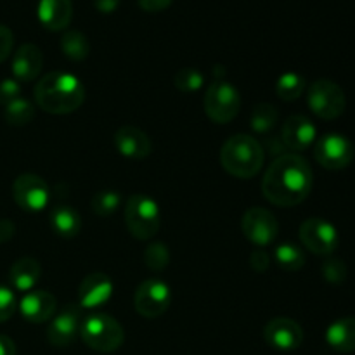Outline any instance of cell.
<instances>
[{"label":"cell","instance_id":"ac0fdd59","mask_svg":"<svg viewBox=\"0 0 355 355\" xmlns=\"http://www.w3.org/2000/svg\"><path fill=\"white\" fill-rule=\"evenodd\" d=\"M281 137H283L286 148L293 149V151H305L315 142L318 128L314 127V123L309 118L302 116V114H295V116H290L283 123Z\"/></svg>","mask_w":355,"mask_h":355},{"label":"cell","instance_id":"74e56055","mask_svg":"<svg viewBox=\"0 0 355 355\" xmlns=\"http://www.w3.org/2000/svg\"><path fill=\"white\" fill-rule=\"evenodd\" d=\"M16 234V225L9 218H0V245L10 241Z\"/></svg>","mask_w":355,"mask_h":355},{"label":"cell","instance_id":"603a6c76","mask_svg":"<svg viewBox=\"0 0 355 355\" xmlns=\"http://www.w3.org/2000/svg\"><path fill=\"white\" fill-rule=\"evenodd\" d=\"M51 229L59 238L71 239L82 231V217L69 205H59L51 211Z\"/></svg>","mask_w":355,"mask_h":355},{"label":"cell","instance_id":"7c38bea8","mask_svg":"<svg viewBox=\"0 0 355 355\" xmlns=\"http://www.w3.org/2000/svg\"><path fill=\"white\" fill-rule=\"evenodd\" d=\"M241 229L245 238L259 248L272 245L274 239L277 238V232H279L276 217L269 210L260 207L246 210V214L243 215Z\"/></svg>","mask_w":355,"mask_h":355},{"label":"cell","instance_id":"8992f818","mask_svg":"<svg viewBox=\"0 0 355 355\" xmlns=\"http://www.w3.org/2000/svg\"><path fill=\"white\" fill-rule=\"evenodd\" d=\"M203 104L207 116L214 123L224 125L238 116L241 110V96L232 83L217 78L208 85Z\"/></svg>","mask_w":355,"mask_h":355},{"label":"cell","instance_id":"ba28073f","mask_svg":"<svg viewBox=\"0 0 355 355\" xmlns=\"http://www.w3.org/2000/svg\"><path fill=\"white\" fill-rule=\"evenodd\" d=\"M172 304L170 286L162 279H146L135 290V311L146 319H156L165 314Z\"/></svg>","mask_w":355,"mask_h":355},{"label":"cell","instance_id":"5b68a950","mask_svg":"<svg viewBox=\"0 0 355 355\" xmlns=\"http://www.w3.org/2000/svg\"><path fill=\"white\" fill-rule=\"evenodd\" d=\"M125 224L134 238L146 241L156 236L162 227L158 203L146 194H134L125 205Z\"/></svg>","mask_w":355,"mask_h":355},{"label":"cell","instance_id":"836d02e7","mask_svg":"<svg viewBox=\"0 0 355 355\" xmlns=\"http://www.w3.org/2000/svg\"><path fill=\"white\" fill-rule=\"evenodd\" d=\"M21 90H23V87H21V82H17L16 78L2 80L0 82V104L6 107L12 101L19 99Z\"/></svg>","mask_w":355,"mask_h":355},{"label":"cell","instance_id":"44dd1931","mask_svg":"<svg viewBox=\"0 0 355 355\" xmlns=\"http://www.w3.org/2000/svg\"><path fill=\"white\" fill-rule=\"evenodd\" d=\"M40 263L35 259H30V257L16 260L9 270L10 286L17 291H23V293H28V291L33 290L38 284V281H40Z\"/></svg>","mask_w":355,"mask_h":355},{"label":"cell","instance_id":"277c9868","mask_svg":"<svg viewBox=\"0 0 355 355\" xmlns=\"http://www.w3.org/2000/svg\"><path fill=\"white\" fill-rule=\"evenodd\" d=\"M80 338L89 349L101 354H110L123 345L125 333L114 318L106 314H94L83 318Z\"/></svg>","mask_w":355,"mask_h":355},{"label":"cell","instance_id":"52a82bcc","mask_svg":"<svg viewBox=\"0 0 355 355\" xmlns=\"http://www.w3.org/2000/svg\"><path fill=\"white\" fill-rule=\"evenodd\" d=\"M307 104L315 116L322 120H335L345 113L347 97L338 83L321 78L309 87Z\"/></svg>","mask_w":355,"mask_h":355},{"label":"cell","instance_id":"e0dca14e","mask_svg":"<svg viewBox=\"0 0 355 355\" xmlns=\"http://www.w3.org/2000/svg\"><path fill=\"white\" fill-rule=\"evenodd\" d=\"M114 146L118 153L128 159H144L151 155V139L146 132L134 125H123L114 134Z\"/></svg>","mask_w":355,"mask_h":355},{"label":"cell","instance_id":"484cf974","mask_svg":"<svg viewBox=\"0 0 355 355\" xmlns=\"http://www.w3.org/2000/svg\"><path fill=\"white\" fill-rule=\"evenodd\" d=\"M35 116V107L30 101L19 99L12 101L10 104H7L6 110H3V118L9 125L12 127H23V125H28Z\"/></svg>","mask_w":355,"mask_h":355},{"label":"cell","instance_id":"e575fe53","mask_svg":"<svg viewBox=\"0 0 355 355\" xmlns=\"http://www.w3.org/2000/svg\"><path fill=\"white\" fill-rule=\"evenodd\" d=\"M14 45V35L12 31L7 26L0 24V62L6 61L9 58L10 51H12Z\"/></svg>","mask_w":355,"mask_h":355},{"label":"cell","instance_id":"cb8c5ba5","mask_svg":"<svg viewBox=\"0 0 355 355\" xmlns=\"http://www.w3.org/2000/svg\"><path fill=\"white\" fill-rule=\"evenodd\" d=\"M274 260L277 266L288 272H297L305 266V253L293 243H283L274 250Z\"/></svg>","mask_w":355,"mask_h":355},{"label":"cell","instance_id":"7a4b0ae2","mask_svg":"<svg viewBox=\"0 0 355 355\" xmlns=\"http://www.w3.org/2000/svg\"><path fill=\"white\" fill-rule=\"evenodd\" d=\"M35 101L45 113L68 114L85 101V87L78 76L64 71L47 73L35 87Z\"/></svg>","mask_w":355,"mask_h":355},{"label":"cell","instance_id":"8fae6325","mask_svg":"<svg viewBox=\"0 0 355 355\" xmlns=\"http://www.w3.org/2000/svg\"><path fill=\"white\" fill-rule=\"evenodd\" d=\"M12 196L17 207L24 211L44 210L51 200V189L40 175L23 173L12 184Z\"/></svg>","mask_w":355,"mask_h":355},{"label":"cell","instance_id":"f35d334b","mask_svg":"<svg viewBox=\"0 0 355 355\" xmlns=\"http://www.w3.org/2000/svg\"><path fill=\"white\" fill-rule=\"evenodd\" d=\"M94 6H96V9L99 10V12L110 14L120 6V0H94Z\"/></svg>","mask_w":355,"mask_h":355},{"label":"cell","instance_id":"83f0119b","mask_svg":"<svg viewBox=\"0 0 355 355\" xmlns=\"http://www.w3.org/2000/svg\"><path fill=\"white\" fill-rule=\"evenodd\" d=\"M305 80L298 73H284L276 83V94L283 101H295L304 94Z\"/></svg>","mask_w":355,"mask_h":355},{"label":"cell","instance_id":"2e32d148","mask_svg":"<svg viewBox=\"0 0 355 355\" xmlns=\"http://www.w3.org/2000/svg\"><path fill=\"white\" fill-rule=\"evenodd\" d=\"M113 297V281L103 272H94L83 277L78 288V302L82 309H97Z\"/></svg>","mask_w":355,"mask_h":355},{"label":"cell","instance_id":"8d00e7d4","mask_svg":"<svg viewBox=\"0 0 355 355\" xmlns=\"http://www.w3.org/2000/svg\"><path fill=\"white\" fill-rule=\"evenodd\" d=\"M173 0H139V7L146 12H162L172 6Z\"/></svg>","mask_w":355,"mask_h":355},{"label":"cell","instance_id":"f546056e","mask_svg":"<svg viewBox=\"0 0 355 355\" xmlns=\"http://www.w3.org/2000/svg\"><path fill=\"white\" fill-rule=\"evenodd\" d=\"M205 75L196 68H182L175 75V87L184 94H193L203 87Z\"/></svg>","mask_w":355,"mask_h":355},{"label":"cell","instance_id":"9a60e30c","mask_svg":"<svg viewBox=\"0 0 355 355\" xmlns=\"http://www.w3.org/2000/svg\"><path fill=\"white\" fill-rule=\"evenodd\" d=\"M17 307H19L21 315H23L28 322L40 324V322H47L54 318L55 309H58V302H55L54 295L49 293V291L31 290L21 298Z\"/></svg>","mask_w":355,"mask_h":355},{"label":"cell","instance_id":"30bf717a","mask_svg":"<svg viewBox=\"0 0 355 355\" xmlns=\"http://www.w3.org/2000/svg\"><path fill=\"white\" fill-rule=\"evenodd\" d=\"M300 239L309 252L322 257L331 255L340 243L338 229L331 222L319 217L307 218L300 225Z\"/></svg>","mask_w":355,"mask_h":355},{"label":"cell","instance_id":"3957f363","mask_svg":"<svg viewBox=\"0 0 355 355\" xmlns=\"http://www.w3.org/2000/svg\"><path fill=\"white\" fill-rule=\"evenodd\" d=\"M266 158L262 144L246 134L232 135L220 151V163L225 172L238 179H252L260 172Z\"/></svg>","mask_w":355,"mask_h":355},{"label":"cell","instance_id":"5bb4252c","mask_svg":"<svg viewBox=\"0 0 355 355\" xmlns=\"http://www.w3.org/2000/svg\"><path fill=\"white\" fill-rule=\"evenodd\" d=\"M263 338L267 345L281 352L298 349L304 342V329L290 318H274L263 328Z\"/></svg>","mask_w":355,"mask_h":355},{"label":"cell","instance_id":"6da1fadb","mask_svg":"<svg viewBox=\"0 0 355 355\" xmlns=\"http://www.w3.org/2000/svg\"><path fill=\"white\" fill-rule=\"evenodd\" d=\"M314 175L307 159L300 155L284 153L277 156L262 179V193L276 207H297L312 191Z\"/></svg>","mask_w":355,"mask_h":355},{"label":"cell","instance_id":"7402d4cb","mask_svg":"<svg viewBox=\"0 0 355 355\" xmlns=\"http://www.w3.org/2000/svg\"><path fill=\"white\" fill-rule=\"evenodd\" d=\"M326 343L340 354L355 352V318H342L326 329Z\"/></svg>","mask_w":355,"mask_h":355},{"label":"cell","instance_id":"f1b7e54d","mask_svg":"<svg viewBox=\"0 0 355 355\" xmlns=\"http://www.w3.org/2000/svg\"><path fill=\"white\" fill-rule=\"evenodd\" d=\"M250 123L252 128L257 134H267L274 128V125L277 123V111L272 104H259V106L253 110L252 118H250Z\"/></svg>","mask_w":355,"mask_h":355},{"label":"cell","instance_id":"4fadbf2b","mask_svg":"<svg viewBox=\"0 0 355 355\" xmlns=\"http://www.w3.org/2000/svg\"><path fill=\"white\" fill-rule=\"evenodd\" d=\"M83 309L80 305H68L54 315L47 328V340L54 347H68L80 336L83 322Z\"/></svg>","mask_w":355,"mask_h":355},{"label":"cell","instance_id":"d6a6232c","mask_svg":"<svg viewBox=\"0 0 355 355\" xmlns=\"http://www.w3.org/2000/svg\"><path fill=\"white\" fill-rule=\"evenodd\" d=\"M17 309V302L10 288L0 286V324L9 321Z\"/></svg>","mask_w":355,"mask_h":355},{"label":"cell","instance_id":"1f68e13d","mask_svg":"<svg viewBox=\"0 0 355 355\" xmlns=\"http://www.w3.org/2000/svg\"><path fill=\"white\" fill-rule=\"evenodd\" d=\"M321 272L324 279L331 284H342L347 279V266L340 259H328L322 262Z\"/></svg>","mask_w":355,"mask_h":355},{"label":"cell","instance_id":"9c48e42d","mask_svg":"<svg viewBox=\"0 0 355 355\" xmlns=\"http://www.w3.org/2000/svg\"><path fill=\"white\" fill-rule=\"evenodd\" d=\"M354 144L342 134H326L315 141L314 158L328 170H343L352 163Z\"/></svg>","mask_w":355,"mask_h":355},{"label":"cell","instance_id":"d6986e66","mask_svg":"<svg viewBox=\"0 0 355 355\" xmlns=\"http://www.w3.org/2000/svg\"><path fill=\"white\" fill-rule=\"evenodd\" d=\"M44 55L33 44H23L12 58V75L17 82H33L42 71Z\"/></svg>","mask_w":355,"mask_h":355},{"label":"cell","instance_id":"d590c367","mask_svg":"<svg viewBox=\"0 0 355 355\" xmlns=\"http://www.w3.org/2000/svg\"><path fill=\"white\" fill-rule=\"evenodd\" d=\"M269 262H270L269 255L263 252V248L253 250L252 255H250V266H252L253 270H257V272H263V270H267Z\"/></svg>","mask_w":355,"mask_h":355},{"label":"cell","instance_id":"ffe728a7","mask_svg":"<svg viewBox=\"0 0 355 355\" xmlns=\"http://www.w3.org/2000/svg\"><path fill=\"white\" fill-rule=\"evenodd\" d=\"M38 19L47 30L61 31L73 16L71 0H38Z\"/></svg>","mask_w":355,"mask_h":355},{"label":"cell","instance_id":"4dcf8cb0","mask_svg":"<svg viewBox=\"0 0 355 355\" xmlns=\"http://www.w3.org/2000/svg\"><path fill=\"white\" fill-rule=\"evenodd\" d=\"M144 262L155 272L165 269L170 262V252L166 248V245L163 243H153L149 245V248L144 252Z\"/></svg>","mask_w":355,"mask_h":355},{"label":"cell","instance_id":"4316f807","mask_svg":"<svg viewBox=\"0 0 355 355\" xmlns=\"http://www.w3.org/2000/svg\"><path fill=\"white\" fill-rule=\"evenodd\" d=\"M121 196L118 191L113 189H104L97 191L92 196V201H90V207H92V211L101 218L111 217L114 211L120 208Z\"/></svg>","mask_w":355,"mask_h":355},{"label":"cell","instance_id":"d4e9b609","mask_svg":"<svg viewBox=\"0 0 355 355\" xmlns=\"http://www.w3.org/2000/svg\"><path fill=\"white\" fill-rule=\"evenodd\" d=\"M61 51L71 61H83L90 52V44L82 31L69 30L61 38Z\"/></svg>","mask_w":355,"mask_h":355},{"label":"cell","instance_id":"ab89813d","mask_svg":"<svg viewBox=\"0 0 355 355\" xmlns=\"http://www.w3.org/2000/svg\"><path fill=\"white\" fill-rule=\"evenodd\" d=\"M0 355H16V343L6 335H0Z\"/></svg>","mask_w":355,"mask_h":355}]
</instances>
